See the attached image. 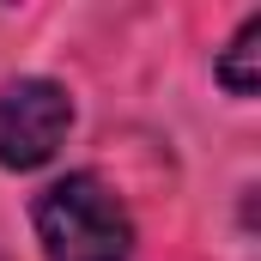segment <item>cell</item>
I'll use <instances>...</instances> for the list:
<instances>
[{
    "instance_id": "cell-1",
    "label": "cell",
    "mask_w": 261,
    "mask_h": 261,
    "mask_svg": "<svg viewBox=\"0 0 261 261\" xmlns=\"http://www.w3.org/2000/svg\"><path fill=\"white\" fill-rule=\"evenodd\" d=\"M43 261H134V213L97 170H67L31 200Z\"/></svg>"
},
{
    "instance_id": "cell-2",
    "label": "cell",
    "mask_w": 261,
    "mask_h": 261,
    "mask_svg": "<svg viewBox=\"0 0 261 261\" xmlns=\"http://www.w3.org/2000/svg\"><path fill=\"white\" fill-rule=\"evenodd\" d=\"M73 134V97L67 85L24 73L0 85V170H43Z\"/></svg>"
},
{
    "instance_id": "cell-3",
    "label": "cell",
    "mask_w": 261,
    "mask_h": 261,
    "mask_svg": "<svg viewBox=\"0 0 261 261\" xmlns=\"http://www.w3.org/2000/svg\"><path fill=\"white\" fill-rule=\"evenodd\" d=\"M213 79L237 97V103H249L261 91V12H249L243 24H237V37L219 49V61H213Z\"/></svg>"
}]
</instances>
